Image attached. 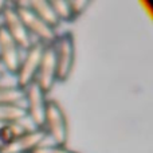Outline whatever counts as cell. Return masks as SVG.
<instances>
[{"instance_id":"cell-4","label":"cell","mask_w":153,"mask_h":153,"mask_svg":"<svg viewBox=\"0 0 153 153\" xmlns=\"http://www.w3.org/2000/svg\"><path fill=\"white\" fill-rule=\"evenodd\" d=\"M43 48H45V45L35 42L28 50L24 51L20 65L15 73V82L19 89L24 90L28 85L35 82L40 59H42Z\"/></svg>"},{"instance_id":"cell-2","label":"cell","mask_w":153,"mask_h":153,"mask_svg":"<svg viewBox=\"0 0 153 153\" xmlns=\"http://www.w3.org/2000/svg\"><path fill=\"white\" fill-rule=\"evenodd\" d=\"M13 7L19 15L22 23L32 38H36V42L42 45H51L56 38V31L53 27L47 26L43 20H40L34 12L28 8V5L23 1H13Z\"/></svg>"},{"instance_id":"cell-5","label":"cell","mask_w":153,"mask_h":153,"mask_svg":"<svg viewBox=\"0 0 153 153\" xmlns=\"http://www.w3.org/2000/svg\"><path fill=\"white\" fill-rule=\"evenodd\" d=\"M39 86L35 82L24 89V109L26 116L31 121L35 128L43 129L46 116V106H47V98Z\"/></svg>"},{"instance_id":"cell-13","label":"cell","mask_w":153,"mask_h":153,"mask_svg":"<svg viewBox=\"0 0 153 153\" xmlns=\"http://www.w3.org/2000/svg\"><path fill=\"white\" fill-rule=\"evenodd\" d=\"M51 7H53L55 16L59 22H71L74 20L71 10H70V3L66 0H51Z\"/></svg>"},{"instance_id":"cell-11","label":"cell","mask_w":153,"mask_h":153,"mask_svg":"<svg viewBox=\"0 0 153 153\" xmlns=\"http://www.w3.org/2000/svg\"><path fill=\"white\" fill-rule=\"evenodd\" d=\"M26 109L24 105L18 103H8V105H0V124H11L18 122L26 118Z\"/></svg>"},{"instance_id":"cell-7","label":"cell","mask_w":153,"mask_h":153,"mask_svg":"<svg viewBox=\"0 0 153 153\" xmlns=\"http://www.w3.org/2000/svg\"><path fill=\"white\" fill-rule=\"evenodd\" d=\"M22 50L16 42L10 36L7 30L0 23V66L5 73L15 75L22 61Z\"/></svg>"},{"instance_id":"cell-16","label":"cell","mask_w":153,"mask_h":153,"mask_svg":"<svg viewBox=\"0 0 153 153\" xmlns=\"http://www.w3.org/2000/svg\"><path fill=\"white\" fill-rule=\"evenodd\" d=\"M138 4H140V7L143 8L144 12L148 15V18L152 20V18H153V3L151 0H140Z\"/></svg>"},{"instance_id":"cell-15","label":"cell","mask_w":153,"mask_h":153,"mask_svg":"<svg viewBox=\"0 0 153 153\" xmlns=\"http://www.w3.org/2000/svg\"><path fill=\"white\" fill-rule=\"evenodd\" d=\"M69 3H70V10H71L74 19L81 16L90 5V1H86V0H74V1H69Z\"/></svg>"},{"instance_id":"cell-19","label":"cell","mask_w":153,"mask_h":153,"mask_svg":"<svg viewBox=\"0 0 153 153\" xmlns=\"http://www.w3.org/2000/svg\"><path fill=\"white\" fill-rule=\"evenodd\" d=\"M0 67H1V66H0Z\"/></svg>"},{"instance_id":"cell-9","label":"cell","mask_w":153,"mask_h":153,"mask_svg":"<svg viewBox=\"0 0 153 153\" xmlns=\"http://www.w3.org/2000/svg\"><path fill=\"white\" fill-rule=\"evenodd\" d=\"M46 137L47 134L45 129L34 128V129L26 130L13 141H11L8 145L0 146V153H31L35 148L42 145Z\"/></svg>"},{"instance_id":"cell-6","label":"cell","mask_w":153,"mask_h":153,"mask_svg":"<svg viewBox=\"0 0 153 153\" xmlns=\"http://www.w3.org/2000/svg\"><path fill=\"white\" fill-rule=\"evenodd\" d=\"M1 24L7 32L10 34V36L16 42V45L20 47L22 51H26L34 45L32 36L28 34V31L26 30L24 24L22 23L19 15L16 13V10L13 7V3H10L8 7L5 8V11L1 15Z\"/></svg>"},{"instance_id":"cell-8","label":"cell","mask_w":153,"mask_h":153,"mask_svg":"<svg viewBox=\"0 0 153 153\" xmlns=\"http://www.w3.org/2000/svg\"><path fill=\"white\" fill-rule=\"evenodd\" d=\"M35 83L42 89L45 94H47L54 85L56 83V63H55V54H54L53 43L46 45L43 48L42 59L39 63V69L36 73Z\"/></svg>"},{"instance_id":"cell-10","label":"cell","mask_w":153,"mask_h":153,"mask_svg":"<svg viewBox=\"0 0 153 153\" xmlns=\"http://www.w3.org/2000/svg\"><path fill=\"white\" fill-rule=\"evenodd\" d=\"M26 4L47 26L53 27L54 30L59 26L61 22L55 16V12H54L53 7H51V3L48 0H31V1H26Z\"/></svg>"},{"instance_id":"cell-18","label":"cell","mask_w":153,"mask_h":153,"mask_svg":"<svg viewBox=\"0 0 153 153\" xmlns=\"http://www.w3.org/2000/svg\"><path fill=\"white\" fill-rule=\"evenodd\" d=\"M4 73H5V71H4V69H3V67H0V78H1V75L4 74Z\"/></svg>"},{"instance_id":"cell-17","label":"cell","mask_w":153,"mask_h":153,"mask_svg":"<svg viewBox=\"0 0 153 153\" xmlns=\"http://www.w3.org/2000/svg\"><path fill=\"white\" fill-rule=\"evenodd\" d=\"M8 4H10L8 1H3V0H0V18H1L3 12L5 11V8L8 7Z\"/></svg>"},{"instance_id":"cell-14","label":"cell","mask_w":153,"mask_h":153,"mask_svg":"<svg viewBox=\"0 0 153 153\" xmlns=\"http://www.w3.org/2000/svg\"><path fill=\"white\" fill-rule=\"evenodd\" d=\"M31 153H78V152H74L71 149L66 148V145L62 146V145H39L38 148H35Z\"/></svg>"},{"instance_id":"cell-1","label":"cell","mask_w":153,"mask_h":153,"mask_svg":"<svg viewBox=\"0 0 153 153\" xmlns=\"http://www.w3.org/2000/svg\"><path fill=\"white\" fill-rule=\"evenodd\" d=\"M53 48L56 63V82H65L71 74L75 61V43L71 32L56 35Z\"/></svg>"},{"instance_id":"cell-12","label":"cell","mask_w":153,"mask_h":153,"mask_svg":"<svg viewBox=\"0 0 153 153\" xmlns=\"http://www.w3.org/2000/svg\"><path fill=\"white\" fill-rule=\"evenodd\" d=\"M8 103L24 105V90L19 89L18 86H0V105H8Z\"/></svg>"},{"instance_id":"cell-3","label":"cell","mask_w":153,"mask_h":153,"mask_svg":"<svg viewBox=\"0 0 153 153\" xmlns=\"http://www.w3.org/2000/svg\"><path fill=\"white\" fill-rule=\"evenodd\" d=\"M43 129L47 137H50L55 145H66L67 136H69L66 116L55 101H47Z\"/></svg>"}]
</instances>
